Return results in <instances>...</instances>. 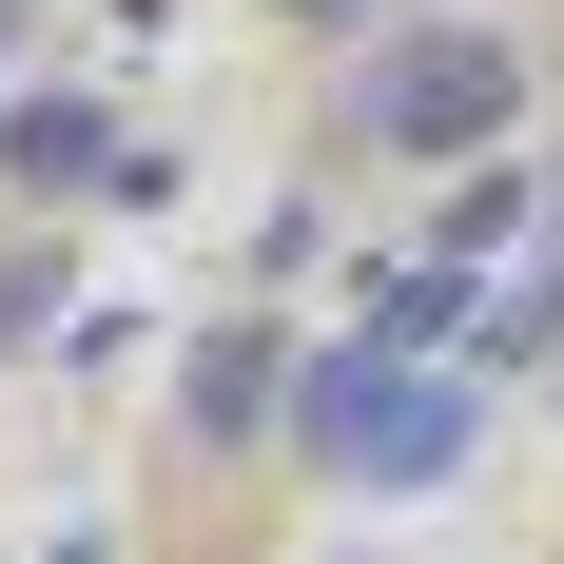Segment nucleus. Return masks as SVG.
<instances>
[{"instance_id":"1","label":"nucleus","mask_w":564,"mask_h":564,"mask_svg":"<svg viewBox=\"0 0 564 564\" xmlns=\"http://www.w3.org/2000/svg\"><path fill=\"white\" fill-rule=\"evenodd\" d=\"M292 429H312L350 487H448L467 429H487V390H467V370H409V350H312Z\"/></svg>"},{"instance_id":"6","label":"nucleus","mask_w":564,"mask_h":564,"mask_svg":"<svg viewBox=\"0 0 564 564\" xmlns=\"http://www.w3.org/2000/svg\"><path fill=\"white\" fill-rule=\"evenodd\" d=\"M0 40H20V0H0Z\"/></svg>"},{"instance_id":"3","label":"nucleus","mask_w":564,"mask_h":564,"mask_svg":"<svg viewBox=\"0 0 564 564\" xmlns=\"http://www.w3.org/2000/svg\"><path fill=\"white\" fill-rule=\"evenodd\" d=\"M0 175H20V195H78V175H156V156H117L98 98H20L0 117Z\"/></svg>"},{"instance_id":"4","label":"nucleus","mask_w":564,"mask_h":564,"mask_svg":"<svg viewBox=\"0 0 564 564\" xmlns=\"http://www.w3.org/2000/svg\"><path fill=\"white\" fill-rule=\"evenodd\" d=\"M292 370H312V350H273V332H195V390H175V409H195V429H273Z\"/></svg>"},{"instance_id":"7","label":"nucleus","mask_w":564,"mask_h":564,"mask_svg":"<svg viewBox=\"0 0 564 564\" xmlns=\"http://www.w3.org/2000/svg\"><path fill=\"white\" fill-rule=\"evenodd\" d=\"M312 20H350V0H312Z\"/></svg>"},{"instance_id":"2","label":"nucleus","mask_w":564,"mask_h":564,"mask_svg":"<svg viewBox=\"0 0 564 564\" xmlns=\"http://www.w3.org/2000/svg\"><path fill=\"white\" fill-rule=\"evenodd\" d=\"M507 117H525V58L467 40V20H429V40L370 58V137H390V156H487Z\"/></svg>"},{"instance_id":"5","label":"nucleus","mask_w":564,"mask_h":564,"mask_svg":"<svg viewBox=\"0 0 564 564\" xmlns=\"http://www.w3.org/2000/svg\"><path fill=\"white\" fill-rule=\"evenodd\" d=\"M525 332H564V253H545V292H525Z\"/></svg>"}]
</instances>
